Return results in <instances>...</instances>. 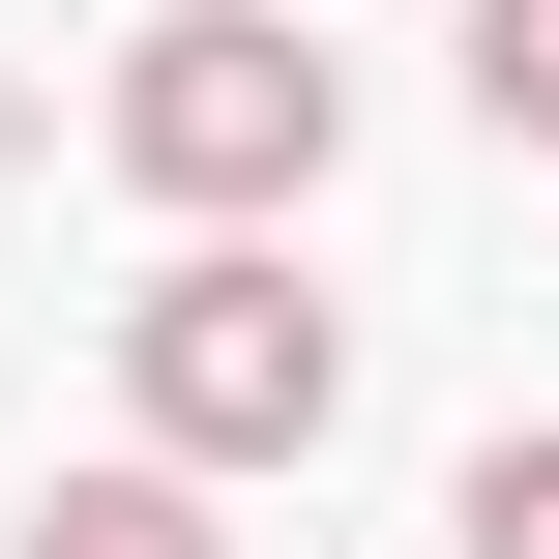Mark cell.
Listing matches in <instances>:
<instances>
[{
	"label": "cell",
	"mask_w": 559,
	"mask_h": 559,
	"mask_svg": "<svg viewBox=\"0 0 559 559\" xmlns=\"http://www.w3.org/2000/svg\"><path fill=\"white\" fill-rule=\"evenodd\" d=\"M472 118H501V147H559V0H472Z\"/></svg>",
	"instance_id": "cell-4"
},
{
	"label": "cell",
	"mask_w": 559,
	"mask_h": 559,
	"mask_svg": "<svg viewBox=\"0 0 559 559\" xmlns=\"http://www.w3.org/2000/svg\"><path fill=\"white\" fill-rule=\"evenodd\" d=\"M118 413H147L177 472H295V442L354 413V324H324L265 236H206V265H147V295H118Z\"/></svg>",
	"instance_id": "cell-2"
},
{
	"label": "cell",
	"mask_w": 559,
	"mask_h": 559,
	"mask_svg": "<svg viewBox=\"0 0 559 559\" xmlns=\"http://www.w3.org/2000/svg\"><path fill=\"white\" fill-rule=\"evenodd\" d=\"M29 559H236V531H206V472H177V442H118V472H59V501H29Z\"/></svg>",
	"instance_id": "cell-3"
},
{
	"label": "cell",
	"mask_w": 559,
	"mask_h": 559,
	"mask_svg": "<svg viewBox=\"0 0 559 559\" xmlns=\"http://www.w3.org/2000/svg\"><path fill=\"white\" fill-rule=\"evenodd\" d=\"M472 559H559V442H472V501H442Z\"/></svg>",
	"instance_id": "cell-5"
},
{
	"label": "cell",
	"mask_w": 559,
	"mask_h": 559,
	"mask_svg": "<svg viewBox=\"0 0 559 559\" xmlns=\"http://www.w3.org/2000/svg\"><path fill=\"white\" fill-rule=\"evenodd\" d=\"M88 118H118V177H147V206H206V236L324 206V147H354V88H324V0H147Z\"/></svg>",
	"instance_id": "cell-1"
}]
</instances>
